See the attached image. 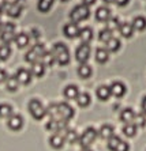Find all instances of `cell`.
I'll use <instances>...</instances> for the list:
<instances>
[{
  "mask_svg": "<svg viewBox=\"0 0 146 151\" xmlns=\"http://www.w3.org/2000/svg\"><path fill=\"white\" fill-rule=\"evenodd\" d=\"M107 4H111V3H115V0H104Z\"/></svg>",
  "mask_w": 146,
  "mask_h": 151,
  "instance_id": "7dc6e473",
  "label": "cell"
},
{
  "mask_svg": "<svg viewBox=\"0 0 146 151\" xmlns=\"http://www.w3.org/2000/svg\"><path fill=\"white\" fill-rule=\"evenodd\" d=\"M107 25H108V27H107V29H109L111 32H113V30H116V29H118V30H119V26H120V22H119V19H118V18H112V17H111L109 19H108Z\"/></svg>",
  "mask_w": 146,
  "mask_h": 151,
  "instance_id": "ab89813d",
  "label": "cell"
},
{
  "mask_svg": "<svg viewBox=\"0 0 146 151\" xmlns=\"http://www.w3.org/2000/svg\"><path fill=\"white\" fill-rule=\"evenodd\" d=\"M14 41L17 44V46L22 49V48H26L30 44V37H29L27 33H18V34L15 35Z\"/></svg>",
  "mask_w": 146,
  "mask_h": 151,
  "instance_id": "ac0fdd59",
  "label": "cell"
},
{
  "mask_svg": "<svg viewBox=\"0 0 146 151\" xmlns=\"http://www.w3.org/2000/svg\"><path fill=\"white\" fill-rule=\"evenodd\" d=\"M67 123L68 121H64V120H52L51 119L48 123H46L45 128L48 131H52V132H60V131L67 129Z\"/></svg>",
  "mask_w": 146,
  "mask_h": 151,
  "instance_id": "8fae6325",
  "label": "cell"
},
{
  "mask_svg": "<svg viewBox=\"0 0 146 151\" xmlns=\"http://www.w3.org/2000/svg\"><path fill=\"white\" fill-rule=\"evenodd\" d=\"M29 112L33 116V119L36 120H43L46 116V109L44 108L41 101L37 98L30 99V102H29Z\"/></svg>",
  "mask_w": 146,
  "mask_h": 151,
  "instance_id": "3957f363",
  "label": "cell"
},
{
  "mask_svg": "<svg viewBox=\"0 0 146 151\" xmlns=\"http://www.w3.org/2000/svg\"><path fill=\"white\" fill-rule=\"evenodd\" d=\"M131 25H132V27L135 29V30H138V32H143V30L146 29V18L135 17Z\"/></svg>",
  "mask_w": 146,
  "mask_h": 151,
  "instance_id": "83f0119b",
  "label": "cell"
},
{
  "mask_svg": "<svg viewBox=\"0 0 146 151\" xmlns=\"http://www.w3.org/2000/svg\"><path fill=\"white\" fill-rule=\"evenodd\" d=\"M79 38H81V41L83 42V44H89L90 41L93 40V30L92 27H82L81 30H79Z\"/></svg>",
  "mask_w": 146,
  "mask_h": 151,
  "instance_id": "603a6c76",
  "label": "cell"
},
{
  "mask_svg": "<svg viewBox=\"0 0 146 151\" xmlns=\"http://www.w3.org/2000/svg\"><path fill=\"white\" fill-rule=\"evenodd\" d=\"M52 55H53L55 60H56L57 64L60 65H67L70 63V50L64 44L61 42H57L55 44L53 48H52Z\"/></svg>",
  "mask_w": 146,
  "mask_h": 151,
  "instance_id": "6da1fadb",
  "label": "cell"
},
{
  "mask_svg": "<svg viewBox=\"0 0 146 151\" xmlns=\"http://www.w3.org/2000/svg\"><path fill=\"white\" fill-rule=\"evenodd\" d=\"M81 151H93V150H90L89 147H83V148H82V150H81Z\"/></svg>",
  "mask_w": 146,
  "mask_h": 151,
  "instance_id": "c3c4849f",
  "label": "cell"
},
{
  "mask_svg": "<svg viewBox=\"0 0 146 151\" xmlns=\"http://www.w3.org/2000/svg\"><path fill=\"white\" fill-rule=\"evenodd\" d=\"M15 76H17V79H18V82L21 84H29L30 81H32V72L27 71L26 68H18Z\"/></svg>",
  "mask_w": 146,
  "mask_h": 151,
  "instance_id": "9a60e30c",
  "label": "cell"
},
{
  "mask_svg": "<svg viewBox=\"0 0 146 151\" xmlns=\"http://www.w3.org/2000/svg\"><path fill=\"white\" fill-rule=\"evenodd\" d=\"M96 95L100 101H108L112 94H111V88L108 86H100V87L97 88Z\"/></svg>",
  "mask_w": 146,
  "mask_h": 151,
  "instance_id": "d4e9b609",
  "label": "cell"
},
{
  "mask_svg": "<svg viewBox=\"0 0 146 151\" xmlns=\"http://www.w3.org/2000/svg\"><path fill=\"white\" fill-rule=\"evenodd\" d=\"M79 30H81V29L78 27L77 23L70 22V23H67V25L63 27V34L66 35L67 38L72 40V38H77V37L79 35Z\"/></svg>",
  "mask_w": 146,
  "mask_h": 151,
  "instance_id": "7c38bea8",
  "label": "cell"
},
{
  "mask_svg": "<svg viewBox=\"0 0 146 151\" xmlns=\"http://www.w3.org/2000/svg\"><path fill=\"white\" fill-rule=\"evenodd\" d=\"M134 124H135L137 127H141V128H143V127L146 125V114L145 113H139V114H137L135 113V119H134Z\"/></svg>",
  "mask_w": 146,
  "mask_h": 151,
  "instance_id": "f35d334b",
  "label": "cell"
},
{
  "mask_svg": "<svg viewBox=\"0 0 146 151\" xmlns=\"http://www.w3.org/2000/svg\"><path fill=\"white\" fill-rule=\"evenodd\" d=\"M141 106H142V112L146 114V95L143 97V99H142V104H141Z\"/></svg>",
  "mask_w": 146,
  "mask_h": 151,
  "instance_id": "f6af8a7d",
  "label": "cell"
},
{
  "mask_svg": "<svg viewBox=\"0 0 146 151\" xmlns=\"http://www.w3.org/2000/svg\"><path fill=\"white\" fill-rule=\"evenodd\" d=\"M3 15V7H0V17Z\"/></svg>",
  "mask_w": 146,
  "mask_h": 151,
  "instance_id": "681fc988",
  "label": "cell"
},
{
  "mask_svg": "<svg viewBox=\"0 0 146 151\" xmlns=\"http://www.w3.org/2000/svg\"><path fill=\"white\" fill-rule=\"evenodd\" d=\"M89 17H90V10L87 6H85V4H78V6H75V7L72 8V11L70 12V19H71V22H74V23L86 21Z\"/></svg>",
  "mask_w": 146,
  "mask_h": 151,
  "instance_id": "7a4b0ae2",
  "label": "cell"
},
{
  "mask_svg": "<svg viewBox=\"0 0 146 151\" xmlns=\"http://www.w3.org/2000/svg\"><path fill=\"white\" fill-rule=\"evenodd\" d=\"M128 1H130V0H115V3L118 4L119 7H124V6H127Z\"/></svg>",
  "mask_w": 146,
  "mask_h": 151,
  "instance_id": "7bdbcfd3",
  "label": "cell"
},
{
  "mask_svg": "<svg viewBox=\"0 0 146 151\" xmlns=\"http://www.w3.org/2000/svg\"><path fill=\"white\" fill-rule=\"evenodd\" d=\"M64 136L60 134H55L52 135V136L49 137V144L51 147L55 148V150H59V148H61L64 146Z\"/></svg>",
  "mask_w": 146,
  "mask_h": 151,
  "instance_id": "d6986e66",
  "label": "cell"
},
{
  "mask_svg": "<svg viewBox=\"0 0 146 151\" xmlns=\"http://www.w3.org/2000/svg\"><path fill=\"white\" fill-rule=\"evenodd\" d=\"M97 136H98V132H97L93 127H89V128H86V129L83 131V134L78 137V143L82 146V148L89 147L90 144H93L96 142Z\"/></svg>",
  "mask_w": 146,
  "mask_h": 151,
  "instance_id": "277c9868",
  "label": "cell"
},
{
  "mask_svg": "<svg viewBox=\"0 0 146 151\" xmlns=\"http://www.w3.org/2000/svg\"><path fill=\"white\" fill-rule=\"evenodd\" d=\"M57 112H59V119L64 120V121H68L74 117V109L67 102H59L57 104Z\"/></svg>",
  "mask_w": 146,
  "mask_h": 151,
  "instance_id": "9c48e42d",
  "label": "cell"
},
{
  "mask_svg": "<svg viewBox=\"0 0 146 151\" xmlns=\"http://www.w3.org/2000/svg\"><path fill=\"white\" fill-rule=\"evenodd\" d=\"M90 101H92V98H90V95L87 94V93H79V95L77 97V102H78V105L81 106V108L89 106Z\"/></svg>",
  "mask_w": 146,
  "mask_h": 151,
  "instance_id": "f1b7e54d",
  "label": "cell"
},
{
  "mask_svg": "<svg viewBox=\"0 0 146 151\" xmlns=\"http://www.w3.org/2000/svg\"><path fill=\"white\" fill-rule=\"evenodd\" d=\"M1 26H3V23H1V22H0V30H1Z\"/></svg>",
  "mask_w": 146,
  "mask_h": 151,
  "instance_id": "f907efd6",
  "label": "cell"
},
{
  "mask_svg": "<svg viewBox=\"0 0 146 151\" xmlns=\"http://www.w3.org/2000/svg\"><path fill=\"white\" fill-rule=\"evenodd\" d=\"M19 0H3V3H7V4H11V3H17Z\"/></svg>",
  "mask_w": 146,
  "mask_h": 151,
  "instance_id": "bcb514c9",
  "label": "cell"
},
{
  "mask_svg": "<svg viewBox=\"0 0 146 151\" xmlns=\"http://www.w3.org/2000/svg\"><path fill=\"white\" fill-rule=\"evenodd\" d=\"M137 129H138V127H137L134 123L124 124V127H123V134L128 137H132L137 135Z\"/></svg>",
  "mask_w": 146,
  "mask_h": 151,
  "instance_id": "4dcf8cb0",
  "label": "cell"
},
{
  "mask_svg": "<svg viewBox=\"0 0 146 151\" xmlns=\"http://www.w3.org/2000/svg\"><path fill=\"white\" fill-rule=\"evenodd\" d=\"M64 97L67 99H77V97L79 95V90L77 86H74V84H70V86H67V87L64 88V91H63Z\"/></svg>",
  "mask_w": 146,
  "mask_h": 151,
  "instance_id": "cb8c5ba5",
  "label": "cell"
},
{
  "mask_svg": "<svg viewBox=\"0 0 146 151\" xmlns=\"http://www.w3.org/2000/svg\"><path fill=\"white\" fill-rule=\"evenodd\" d=\"M98 135H100L101 139H105V140H108V139H111V137L113 136V127L109 125V124H104V125H101L100 131H98Z\"/></svg>",
  "mask_w": 146,
  "mask_h": 151,
  "instance_id": "44dd1931",
  "label": "cell"
},
{
  "mask_svg": "<svg viewBox=\"0 0 146 151\" xmlns=\"http://www.w3.org/2000/svg\"><path fill=\"white\" fill-rule=\"evenodd\" d=\"M7 72L4 70H0V83H3V82H6L7 81Z\"/></svg>",
  "mask_w": 146,
  "mask_h": 151,
  "instance_id": "b9f144b4",
  "label": "cell"
},
{
  "mask_svg": "<svg viewBox=\"0 0 146 151\" xmlns=\"http://www.w3.org/2000/svg\"><path fill=\"white\" fill-rule=\"evenodd\" d=\"M22 10H23V4H21V1H17V3H3V11H6V14L11 18H18L21 15Z\"/></svg>",
  "mask_w": 146,
  "mask_h": 151,
  "instance_id": "30bf717a",
  "label": "cell"
},
{
  "mask_svg": "<svg viewBox=\"0 0 146 151\" xmlns=\"http://www.w3.org/2000/svg\"><path fill=\"white\" fill-rule=\"evenodd\" d=\"M55 0H38V3H37V8L38 11L41 12H48L51 10V7L53 6Z\"/></svg>",
  "mask_w": 146,
  "mask_h": 151,
  "instance_id": "f546056e",
  "label": "cell"
},
{
  "mask_svg": "<svg viewBox=\"0 0 146 151\" xmlns=\"http://www.w3.org/2000/svg\"><path fill=\"white\" fill-rule=\"evenodd\" d=\"M112 33L113 32H111L109 29H104V30H101V32L98 33V40H100L101 42H104V44H107V42L113 37Z\"/></svg>",
  "mask_w": 146,
  "mask_h": 151,
  "instance_id": "8d00e7d4",
  "label": "cell"
},
{
  "mask_svg": "<svg viewBox=\"0 0 146 151\" xmlns=\"http://www.w3.org/2000/svg\"><path fill=\"white\" fill-rule=\"evenodd\" d=\"M92 67H90L89 64H86V63H83V64H81L78 67V75L82 79H87V78H90L92 76Z\"/></svg>",
  "mask_w": 146,
  "mask_h": 151,
  "instance_id": "4316f807",
  "label": "cell"
},
{
  "mask_svg": "<svg viewBox=\"0 0 146 151\" xmlns=\"http://www.w3.org/2000/svg\"><path fill=\"white\" fill-rule=\"evenodd\" d=\"M107 49H108V52H118V50L120 49V41H119L118 38L112 37V38L107 42Z\"/></svg>",
  "mask_w": 146,
  "mask_h": 151,
  "instance_id": "836d02e7",
  "label": "cell"
},
{
  "mask_svg": "<svg viewBox=\"0 0 146 151\" xmlns=\"http://www.w3.org/2000/svg\"><path fill=\"white\" fill-rule=\"evenodd\" d=\"M15 38V25L12 22H6L1 26V30H0V40L3 44H10L11 41H14Z\"/></svg>",
  "mask_w": 146,
  "mask_h": 151,
  "instance_id": "5b68a950",
  "label": "cell"
},
{
  "mask_svg": "<svg viewBox=\"0 0 146 151\" xmlns=\"http://www.w3.org/2000/svg\"><path fill=\"white\" fill-rule=\"evenodd\" d=\"M11 55V48L10 45L7 44H3V45H0V60H7Z\"/></svg>",
  "mask_w": 146,
  "mask_h": 151,
  "instance_id": "74e56055",
  "label": "cell"
},
{
  "mask_svg": "<svg viewBox=\"0 0 146 151\" xmlns=\"http://www.w3.org/2000/svg\"><path fill=\"white\" fill-rule=\"evenodd\" d=\"M32 75H34L36 78H41L45 74V65H44L43 61H36V63L32 64Z\"/></svg>",
  "mask_w": 146,
  "mask_h": 151,
  "instance_id": "7402d4cb",
  "label": "cell"
},
{
  "mask_svg": "<svg viewBox=\"0 0 146 151\" xmlns=\"http://www.w3.org/2000/svg\"><path fill=\"white\" fill-rule=\"evenodd\" d=\"M94 3H96V0H82V4H85V6H87V7L93 6Z\"/></svg>",
  "mask_w": 146,
  "mask_h": 151,
  "instance_id": "ee69618b",
  "label": "cell"
},
{
  "mask_svg": "<svg viewBox=\"0 0 146 151\" xmlns=\"http://www.w3.org/2000/svg\"><path fill=\"white\" fill-rule=\"evenodd\" d=\"M134 119H135V112H134L131 108H126V109L121 110V113H120L121 123H124V124L134 123Z\"/></svg>",
  "mask_w": 146,
  "mask_h": 151,
  "instance_id": "e0dca14e",
  "label": "cell"
},
{
  "mask_svg": "<svg viewBox=\"0 0 146 151\" xmlns=\"http://www.w3.org/2000/svg\"><path fill=\"white\" fill-rule=\"evenodd\" d=\"M109 18H111V10L108 7L101 6V7L97 8V11H96V19L98 22H105V23H107Z\"/></svg>",
  "mask_w": 146,
  "mask_h": 151,
  "instance_id": "2e32d148",
  "label": "cell"
},
{
  "mask_svg": "<svg viewBox=\"0 0 146 151\" xmlns=\"http://www.w3.org/2000/svg\"><path fill=\"white\" fill-rule=\"evenodd\" d=\"M90 52H92V49H90L89 44H83L82 42L77 48V50H75V59H77V61H79L81 64L86 63L90 57Z\"/></svg>",
  "mask_w": 146,
  "mask_h": 151,
  "instance_id": "ba28073f",
  "label": "cell"
},
{
  "mask_svg": "<svg viewBox=\"0 0 146 151\" xmlns=\"http://www.w3.org/2000/svg\"><path fill=\"white\" fill-rule=\"evenodd\" d=\"M32 34L29 35V37H30V40H33V42H36L37 44V41H38V38H40V33L37 32V30H32Z\"/></svg>",
  "mask_w": 146,
  "mask_h": 151,
  "instance_id": "60d3db41",
  "label": "cell"
},
{
  "mask_svg": "<svg viewBox=\"0 0 146 151\" xmlns=\"http://www.w3.org/2000/svg\"><path fill=\"white\" fill-rule=\"evenodd\" d=\"M109 88H111V94L113 95V97H116V98L123 97V95L126 94V91H127L126 84L121 83V82H113V83L109 86Z\"/></svg>",
  "mask_w": 146,
  "mask_h": 151,
  "instance_id": "5bb4252c",
  "label": "cell"
},
{
  "mask_svg": "<svg viewBox=\"0 0 146 151\" xmlns=\"http://www.w3.org/2000/svg\"><path fill=\"white\" fill-rule=\"evenodd\" d=\"M44 53H45V46H44L43 44H38V42H37V44L33 45L32 49L26 53L25 60L27 61V63L33 64V63H36V61H40Z\"/></svg>",
  "mask_w": 146,
  "mask_h": 151,
  "instance_id": "8992f818",
  "label": "cell"
},
{
  "mask_svg": "<svg viewBox=\"0 0 146 151\" xmlns=\"http://www.w3.org/2000/svg\"><path fill=\"white\" fill-rule=\"evenodd\" d=\"M11 114H12V106L8 104H0V117L8 119Z\"/></svg>",
  "mask_w": 146,
  "mask_h": 151,
  "instance_id": "d6a6232c",
  "label": "cell"
},
{
  "mask_svg": "<svg viewBox=\"0 0 146 151\" xmlns=\"http://www.w3.org/2000/svg\"><path fill=\"white\" fill-rule=\"evenodd\" d=\"M61 1H68V0H61Z\"/></svg>",
  "mask_w": 146,
  "mask_h": 151,
  "instance_id": "816d5d0a",
  "label": "cell"
},
{
  "mask_svg": "<svg viewBox=\"0 0 146 151\" xmlns=\"http://www.w3.org/2000/svg\"><path fill=\"white\" fill-rule=\"evenodd\" d=\"M7 125H8V128L12 131H19L22 127H23V119H22V116H19V114H11V116L8 117Z\"/></svg>",
  "mask_w": 146,
  "mask_h": 151,
  "instance_id": "4fadbf2b",
  "label": "cell"
},
{
  "mask_svg": "<svg viewBox=\"0 0 146 151\" xmlns=\"http://www.w3.org/2000/svg\"><path fill=\"white\" fill-rule=\"evenodd\" d=\"M119 33H120L121 37L124 38H130L132 34H134V27H132L131 23H127V22H123L119 26Z\"/></svg>",
  "mask_w": 146,
  "mask_h": 151,
  "instance_id": "ffe728a7",
  "label": "cell"
},
{
  "mask_svg": "<svg viewBox=\"0 0 146 151\" xmlns=\"http://www.w3.org/2000/svg\"><path fill=\"white\" fill-rule=\"evenodd\" d=\"M108 59H109V52H108L107 48H98L96 50V60L98 63H101V64L107 63Z\"/></svg>",
  "mask_w": 146,
  "mask_h": 151,
  "instance_id": "484cf974",
  "label": "cell"
},
{
  "mask_svg": "<svg viewBox=\"0 0 146 151\" xmlns=\"http://www.w3.org/2000/svg\"><path fill=\"white\" fill-rule=\"evenodd\" d=\"M64 140L68 143H75L78 142V135L74 129H64Z\"/></svg>",
  "mask_w": 146,
  "mask_h": 151,
  "instance_id": "e575fe53",
  "label": "cell"
},
{
  "mask_svg": "<svg viewBox=\"0 0 146 151\" xmlns=\"http://www.w3.org/2000/svg\"><path fill=\"white\" fill-rule=\"evenodd\" d=\"M108 148L111 151H128L130 146L127 142H123L119 136H112L111 139H108Z\"/></svg>",
  "mask_w": 146,
  "mask_h": 151,
  "instance_id": "52a82bcc",
  "label": "cell"
},
{
  "mask_svg": "<svg viewBox=\"0 0 146 151\" xmlns=\"http://www.w3.org/2000/svg\"><path fill=\"white\" fill-rule=\"evenodd\" d=\"M18 79H17V76H8L7 81H6V87H7L8 91H17V88H18Z\"/></svg>",
  "mask_w": 146,
  "mask_h": 151,
  "instance_id": "1f68e13d",
  "label": "cell"
},
{
  "mask_svg": "<svg viewBox=\"0 0 146 151\" xmlns=\"http://www.w3.org/2000/svg\"><path fill=\"white\" fill-rule=\"evenodd\" d=\"M40 61H43L45 67H46V65H48V67H51V65H53V63L56 61V60H55L52 52H46V50H45V53L43 55V57H41V60H40Z\"/></svg>",
  "mask_w": 146,
  "mask_h": 151,
  "instance_id": "d590c367",
  "label": "cell"
}]
</instances>
